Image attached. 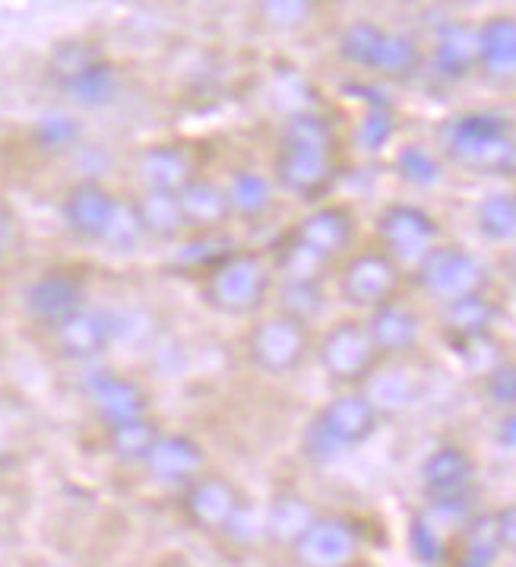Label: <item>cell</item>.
Returning a JSON list of instances; mask_svg holds the SVG:
<instances>
[{
  "mask_svg": "<svg viewBox=\"0 0 516 567\" xmlns=\"http://www.w3.org/2000/svg\"><path fill=\"white\" fill-rule=\"evenodd\" d=\"M276 184L298 200H320L337 178V134L320 112H295L272 162Z\"/></svg>",
  "mask_w": 516,
  "mask_h": 567,
  "instance_id": "obj_1",
  "label": "cell"
},
{
  "mask_svg": "<svg viewBox=\"0 0 516 567\" xmlns=\"http://www.w3.org/2000/svg\"><path fill=\"white\" fill-rule=\"evenodd\" d=\"M441 150L450 162L475 175H516V131L504 114L466 112L450 117L441 127Z\"/></svg>",
  "mask_w": 516,
  "mask_h": 567,
  "instance_id": "obj_2",
  "label": "cell"
},
{
  "mask_svg": "<svg viewBox=\"0 0 516 567\" xmlns=\"http://www.w3.org/2000/svg\"><path fill=\"white\" fill-rule=\"evenodd\" d=\"M381 422V409L368 400V393H339L308 422L301 451L311 463H337L352 447L371 441Z\"/></svg>",
  "mask_w": 516,
  "mask_h": 567,
  "instance_id": "obj_3",
  "label": "cell"
},
{
  "mask_svg": "<svg viewBox=\"0 0 516 567\" xmlns=\"http://www.w3.org/2000/svg\"><path fill=\"white\" fill-rule=\"evenodd\" d=\"M48 80L83 109H102L121 90L117 68L102 54V48L83 39L54 45L48 58Z\"/></svg>",
  "mask_w": 516,
  "mask_h": 567,
  "instance_id": "obj_4",
  "label": "cell"
},
{
  "mask_svg": "<svg viewBox=\"0 0 516 567\" xmlns=\"http://www.w3.org/2000/svg\"><path fill=\"white\" fill-rule=\"evenodd\" d=\"M267 296H270V267L257 254L228 250L213 270H206L203 298L219 315L247 318L264 308Z\"/></svg>",
  "mask_w": 516,
  "mask_h": 567,
  "instance_id": "obj_5",
  "label": "cell"
},
{
  "mask_svg": "<svg viewBox=\"0 0 516 567\" xmlns=\"http://www.w3.org/2000/svg\"><path fill=\"white\" fill-rule=\"evenodd\" d=\"M311 352V337L308 323L292 318V315H272L250 327L247 333V355L264 374H292L298 371Z\"/></svg>",
  "mask_w": 516,
  "mask_h": 567,
  "instance_id": "obj_6",
  "label": "cell"
},
{
  "mask_svg": "<svg viewBox=\"0 0 516 567\" xmlns=\"http://www.w3.org/2000/svg\"><path fill=\"white\" fill-rule=\"evenodd\" d=\"M415 279L427 296L437 298L441 305L453 301L469 292H485L488 286V270L485 264L456 245H434L425 257L415 264Z\"/></svg>",
  "mask_w": 516,
  "mask_h": 567,
  "instance_id": "obj_7",
  "label": "cell"
},
{
  "mask_svg": "<svg viewBox=\"0 0 516 567\" xmlns=\"http://www.w3.org/2000/svg\"><path fill=\"white\" fill-rule=\"evenodd\" d=\"M320 368L327 371L330 381L337 384H361L371 378L381 352L374 349L371 333L361 320H339L330 327L317 349Z\"/></svg>",
  "mask_w": 516,
  "mask_h": 567,
  "instance_id": "obj_8",
  "label": "cell"
},
{
  "mask_svg": "<svg viewBox=\"0 0 516 567\" xmlns=\"http://www.w3.org/2000/svg\"><path fill=\"white\" fill-rule=\"evenodd\" d=\"M437 235H441L437 219L422 206L390 204L378 216V238L396 264L415 267L437 245Z\"/></svg>",
  "mask_w": 516,
  "mask_h": 567,
  "instance_id": "obj_9",
  "label": "cell"
},
{
  "mask_svg": "<svg viewBox=\"0 0 516 567\" xmlns=\"http://www.w3.org/2000/svg\"><path fill=\"white\" fill-rule=\"evenodd\" d=\"M403 282V264H396L386 250L355 254L339 276V292L355 308H374L396 296Z\"/></svg>",
  "mask_w": 516,
  "mask_h": 567,
  "instance_id": "obj_10",
  "label": "cell"
},
{
  "mask_svg": "<svg viewBox=\"0 0 516 567\" xmlns=\"http://www.w3.org/2000/svg\"><path fill=\"white\" fill-rule=\"evenodd\" d=\"M298 565L308 567H342L355 561L359 536L342 517H317L305 526V533L292 543Z\"/></svg>",
  "mask_w": 516,
  "mask_h": 567,
  "instance_id": "obj_11",
  "label": "cell"
},
{
  "mask_svg": "<svg viewBox=\"0 0 516 567\" xmlns=\"http://www.w3.org/2000/svg\"><path fill=\"white\" fill-rule=\"evenodd\" d=\"M241 504L245 501L238 495V488L228 478L219 476L190 478L184 488V498H180L187 523L203 533H225Z\"/></svg>",
  "mask_w": 516,
  "mask_h": 567,
  "instance_id": "obj_12",
  "label": "cell"
},
{
  "mask_svg": "<svg viewBox=\"0 0 516 567\" xmlns=\"http://www.w3.org/2000/svg\"><path fill=\"white\" fill-rule=\"evenodd\" d=\"M86 301V289L73 272H45L25 289V311L42 327L58 330Z\"/></svg>",
  "mask_w": 516,
  "mask_h": 567,
  "instance_id": "obj_13",
  "label": "cell"
},
{
  "mask_svg": "<svg viewBox=\"0 0 516 567\" xmlns=\"http://www.w3.org/2000/svg\"><path fill=\"white\" fill-rule=\"evenodd\" d=\"M117 213H121V206L114 200L112 190H105L95 182L76 184L61 206V216L70 231L86 241H105L112 235Z\"/></svg>",
  "mask_w": 516,
  "mask_h": 567,
  "instance_id": "obj_14",
  "label": "cell"
},
{
  "mask_svg": "<svg viewBox=\"0 0 516 567\" xmlns=\"http://www.w3.org/2000/svg\"><path fill=\"white\" fill-rule=\"evenodd\" d=\"M431 70L447 80L463 83L478 70V25L469 20H447L437 25L431 42Z\"/></svg>",
  "mask_w": 516,
  "mask_h": 567,
  "instance_id": "obj_15",
  "label": "cell"
},
{
  "mask_svg": "<svg viewBox=\"0 0 516 567\" xmlns=\"http://www.w3.org/2000/svg\"><path fill=\"white\" fill-rule=\"evenodd\" d=\"M371 342L381 355H405L412 352L422 340V318L415 308H409L403 301H383L374 305L371 315L364 320Z\"/></svg>",
  "mask_w": 516,
  "mask_h": 567,
  "instance_id": "obj_16",
  "label": "cell"
},
{
  "mask_svg": "<svg viewBox=\"0 0 516 567\" xmlns=\"http://www.w3.org/2000/svg\"><path fill=\"white\" fill-rule=\"evenodd\" d=\"M292 238L317 250L320 257L333 260V257H339L342 250L352 245V238H355V216L345 206H317L314 213H308L292 228Z\"/></svg>",
  "mask_w": 516,
  "mask_h": 567,
  "instance_id": "obj_17",
  "label": "cell"
},
{
  "mask_svg": "<svg viewBox=\"0 0 516 567\" xmlns=\"http://www.w3.org/2000/svg\"><path fill=\"white\" fill-rule=\"evenodd\" d=\"M422 492L425 498H447V495H466L475 482V460L456 444H444L434 454L425 456L422 470Z\"/></svg>",
  "mask_w": 516,
  "mask_h": 567,
  "instance_id": "obj_18",
  "label": "cell"
},
{
  "mask_svg": "<svg viewBox=\"0 0 516 567\" xmlns=\"http://www.w3.org/2000/svg\"><path fill=\"white\" fill-rule=\"evenodd\" d=\"M146 470L168 485H187L190 478H197L206 466V454L203 447L187 437V434H158L153 451L146 454Z\"/></svg>",
  "mask_w": 516,
  "mask_h": 567,
  "instance_id": "obj_19",
  "label": "cell"
},
{
  "mask_svg": "<svg viewBox=\"0 0 516 567\" xmlns=\"http://www.w3.org/2000/svg\"><path fill=\"white\" fill-rule=\"evenodd\" d=\"M90 400L105 425L146 415V393H143V386L134 384L131 378L112 374V371L92 374Z\"/></svg>",
  "mask_w": 516,
  "mask_h": 567,
  "instance_id": "obj_20",
  "label": "cell"
},
{
  "mask_svg": "<svg viewBox=\"0 0 516 567\" xmlns=\"http://www.w3.org/2000/svg\"><path fill=\"white\" fill-rule=\"evenodd\" d=\"M478 70L492 80L516 76V17H488L478 23Z\"/></svg>",
  "mask_w": 516,
  "mask_h": 567,
  "instance_id": "obj_21",
  "label": "cell"
},
{
  "mask_svg": "<svg viewBox=\"0 0 516 567\" xmlns=\"http://www.w3.org/2000/svg\"><path fill=\"white\" fill-rule=\"evenodd\" d=\"M114 318L105 311L80 308L70 320L58 327V346L68 359H92L105 352L114 340Z\"/></svg>",
  "mask_w": 516,
  "mask_h": 567,
  "instance_id": "obj_22",
  "label": "cell"
},
{
  "mask_svg": "<svg viewBox=\"0 0 516 567\" xmlns=\"http://www.w3.org/2000/svg\"><path fill=\"white\" fill-rule=\"evenodd\" d=\"M180 213H184V228L194 231H219L231 219V200L228 190L213 182L194 178L178 190Z\"/></svg>",
  "mask_w": 516,
  "mask_h": 567,
  "instance_id": "obj_23",
  "label": "cell"
},
{
  "mask_svg": "<svg viewBox=\"0 0 516 567\" xmlns=\"http://www.w3.org/2000/svg\"><path fill=\"white\" fill-rule=\"evenodd\" d=\"M425 64V48L419 45L415 35L409 32H396V29H386L381 39V45L374 51V61L368 73H378L383 80H396L405 83L412 80Z\"/></svg>",
  "mask_w": 516,
  "mask_h": 567,
  "instance_id": "obj_24",
  "label": "cell"
},
{
  "mask_svg": "<svg viewBox=\"0 0 516 567\" xmlns=\"http://www.w3.org/2000/svg\"><path fill=\"white\" fill-rule=\"evenodd\" d=\"M494 318H497V308L485 298V292H469V296L444 301L441 323H444L450 340L463 342L475 340V337H488L494 327Z\"/></svg>",
  "mask_w": 516,
  "mask_h": 567,
  "instance_id": "obj_25",
  "label": "cell"
},
{
  "mask_svg": "<svg viewBox=\"0 0 516 567\" xmlns=\"http://www.w3.org/2000/svg\"><path fill=\"white\" fill-rule=\"evenodd\" d=\"M140 172H143L146 187L175 190V194L184 184L197 178L194 175V162L178 146H153V150H146L143 159H140Z\"/></svg>",
  "mask_w": 516,
  "mask_h": 567,
  "instance_id": "obj_26",
  "label": "cell"
},
{
  "mask_svg": "<svg viewBox=\"0 0 516 567\" xmlns=\"http://www.w3.org/2000/svg\"><path fill=\"white\" fill-rule=\"evenodd\" d=\"M136 223L143 228V235H153V238H175L180 228H184V213H180V200L175 190H158L149 187L140 204H136Z\"/></svg>",
  "mask_w": 516,
  "mask_h": 567,
  "instance_id": "obj_27",
  "label": "cell"
},
{
  "mask_svg": "<svg viewBox=\"0 0 516 567\" xmlns=\"http://www.w3.org/2000/svg\"><path fill=\"white\" fill-rule=\"evenodd\" d=\"M504 545L497 536L494 514H472L469 520L460 526V565L466 567H492L497 565Z\"/></svg>",
  "mask_w": 516,
  "mask_h": 567,
  "instance_id": "obj_28",
  "label": "cell"
},
{
  "mask_svg": "<svg viewBox=\"0 0 516 567\" xmlns=\"http://www.w3.org/2000/svg\"><path fill=\"white\" fill-rule=\"evenodd\" d=\"M314 520V511H311V504L301 498V495H292V492H286V495H276L270 501V507H267V517H264V533L270 536L272 543L279 545H289L305 533V526Z\"/></svg>",
  "mask_w": 516,
  "mask_h": 567,
  "instance_id": "obj_29",
  "label": "cell"
},
{
  "mask_svg": "<svg viewBox=\"0 0 516 567\" xmlns=\"http://www.w3.org/2000/svg\"><path fill=\"white\" fill-rule=\"evenodd\" d=\"M475 228L492 245L516 241V197L514 194H488L475 206Z\"/></svg>",
  "mask_w": 516,
  "mask_h": 567,
  "instance_id": "obj_30",
  "label": "cell"
},
{
  "mask_svg": "<svg viewBox=\"0 0 516 567\" xmlns=\"http://www.w3.org/2000/svg\"><path fill=\"white\" fill-rule=\"evenodd\" d=\"M383 32L386 25L374 23V20H352L339 32L337 39V54L342 64L355 70H371V61H374V51L381 45Z\"/></svg>",
  "mask_w": 516,
  "mask_h": 567,
  "instance_id": "obj_31",
  "label": "cell"
},
{
  "mask_svg": "<svg viewBox=\"0 0 516 567\" xmlns=\"http://www.w3.org/2000/svg\"><path fill=\"white\" fill-rule=\"evenodd\" d=\"M393 168L400 175V182H405L409 187H437L444 182V162L437 153H431L422 143H405L396 150L393 156Z\"/></svg>",
  "mask_w": 516,
  "mask_h": 567,
  "instance_id": "obj_32",
  "label": "cell"
},
{
  "mask_svg": "<svg viewBox=\"0 0 516 567\" xmlns=\"http://www.w3.org/2000/svg\"><path fill=\"white\" fill-rule=\"evenodd\" d=\"M158 429L146 419V415H136L127 422H114L109 425V447L121 463H143L146 454L153 451L156 444Z\"/></svg>",
  "mask_w": 516,
  "mask_h": 567,
  "instance_id": "obj_33",
  "label": "cell"
},
{
  "mask_svg": "<svg viewBox=\"0 0 516 567\" xmlns=\"http://www.w3.org/2000/svg\"><path fill=\"white\" fill-rule=\"evenodd\" d=\"M231 213L245 216V219H260L267 216L272 206V184L260 172H235L231 184L225 187Z\"/></svg>",
  "mask_w": 516,
  "mask_h": 567,
  "instance_id": "obj_34",
  "label": "cell"
},
{
  "mask_svg": "<svg viewBox=\"0 0 516 567\" xmlns=\"http://www.w3.org/2000/svg\"><path fill=\"white\" fill-rule=\"evenodd\" d=\"M327 267H330L327 257H320L317 250L301 245L292 235L276 250V270L282 272L286 282H320Z\"/></svg>",
  "mask_w": 516,
  "mask_h": 567,
  "instance_id": "obj_35",
  "label": "cell"
},
{
  "mask_svg": "<svg viewBox=\"0 0 516 567\" xmlns=\"http://www.w3.org/2000/svg\"><path fill=\"white\" fill-rule=\"evenodd\" d=\"M320 0H254L257 20L270 32H298L311 25Z\"/></svg>",
  "mask_w": 516,
  "mask_h": 567,
  "instance_id": "obj_36",
  "label": "cell"
},
{
  "mask_svg": "<svg viewBox=\"0 0 516 567\" xmlns=\"http://www.w3.org/2000/svg\"><path fill=\"white\" fill-rule=\"evenodd\" d=\"M409 551L415 555V561L422 565H444L450 555L447 536H444V526L434 523L425 514H415L409 523Z\"/></svg>",
  "mask_w": 516,
  "mask_h": 567,
  "instance_id": "obj_37",
  "label": "cell"
},
{
  "mask_svg": "<svg viewBox=\"0 0 516 567\" xmlns=\"http://www.w3.org/2000/svg\"><path fill=\"white\" fill-rule=\"evenodd\" d=\"M371 386H368V400L378 409H403L415 400L419 386L405 374V371H383L374 374L371 371Z\"/></svg>",
  "mask_w": 516,
  "mask_h": 567,
  "instance_id": "obj_38",
  "label": "cell"
},
{
  "mask_svg": "<svg viewBox=\"0 0 516 567\" xmlns=\"http://www.w3.org/2000/svg\"><path fill=\"white\" fill-rule=\"evenodd\" d=\"M396 134V117L390 112L386 102H371V109L361 117L359 131H355V140L364 153H381L383 146L393 140Z\"/></svg>",
  "mask_w": 516,
  "mask_h": 567,
  "instance_id": "obj_39",
  "label": "cell"
},
{
  "mask_svg": "<svg viewBox=\"0 0 516 567\" xmlns=\"http://www.w3.org/2000/svg\"><path fill=\"white\" fill-rule=\"evenodd\" d=\"M80 134H83L80 121L61 112L45 114V117H39V124H35V140H39V146H45L51 153L70 150V146L80 140Z\"/></svg>",
  "mask_w": 516,
  "mask_h": 567,
  "instance_id": "obj_40",
  "label": "cell"
},
{
  "mask_svg": "<svg viewBox=\"0 0 516 567\" xmlns=\"http://www.w3.org/2000/svg\"><path fill=\"white\" fill-rule=\"evenodd\" d=\"M485 396L497 409H516V362H494L485 374Z\"/></svg>",
  "mask_w": 516,
  "mask_h": 567,
  "instance_id": "obj_41",
  "label": "cell"
},
{
  "mask_svg": "<svg viewBox=\"0 0 516 567\" xmlns=\"http://www.w3.org/2000/svg\"><path fill=\"white\" fill-rule=\"evenodd\" d=\"M282 301H286V315H292V318L308 323L323 308L320 282H286Z\"/></svg>",
  "mask_w": 516,
  "mask_h": 567,
  "instance_id": "obj_42",
  "label": "cell"
},
{
  "mask_svg": "<svg viewBox=\"0 0 516 567\" xmlns=\"http://www.w3.org/2000/svg\"><path fill=\"white\" fill-rule=\"evenodd\" d=\"M494 520H497V536H500L504 551L516 555V504H507V507L494 511Z\"/></svg>",
  "mask_w": 516,
  "mask_h": 567,
  "instance_id": "obj_43",
  "label": "cell"
},
{
  "mask_svg": "<svg viewBox=\"0 0 516 567\" xmlns=\"http://www.w3.org/2000/svg\"><path fill=\"white\" fill-rule=\"evenodd\" d=\"M494 441L504 447V451H516V409H507L504 419L497 422L494 429Z\"/></svg>",
  "mask_w": 516,
  "mask_h": 567,
  "instance_id": "obj_44",
  "label": "cell"
},
{
  "mask_svg": "<svg viewBox=\"0 0 516 567\" xmlns=\"http://www.w3.org/2000/svg\"><path fill=\"white\" fill-rule=\"evenodd\" d=\"M7 245H10V223H7V219L0 216V257H3Z\"/></svg>",
  "mask_w": 516,
  "mask_h": 567,
  "instance_id": "obj_45",
  "label": "cell"
},
{
  "mask_svg": "<svg viewBox=\"0 0 516 567\" xmlns=\"http://www.w3.org/2000/svg\"><path fill=\"white\" fill-rule=\"evenodd\" d=\"M507 272H510V279H514V286H516V250L510 254V260H507Z\"/></svg>",
  "mask_w": 516,
  "mask_h": 567,
  "instance_id": "obj_46",
  "label": "cell"
},
{
  "mask_svg": "<svg viewBox=\"0 0 516 567\" xmlns=\"http://www.w3.org/2000/svg\"><path fill=\"white\" fill-rule=\"evenodd\" d=\"M444 3H478V0H444Z\"/></svg>",
  "mask_w": 516,
  "mask_h": 567,
  "instance_id": "obj_47",
  "label": "cell"
},
{
  "mask_svg": "<svg viewBox=\"0 0 516 567\" xmlns=\"http://www.w3.org/2000/svg\"><path fill=\"white\" fill-rule=\"evenodd\" d=\"M514 197H516V194H514Z\"/></svg>",
  "mask_w": 516,
  "mask_h": 567,
  "instance_id": "obj_48",
  "label": "cell"
}]
</instances>
